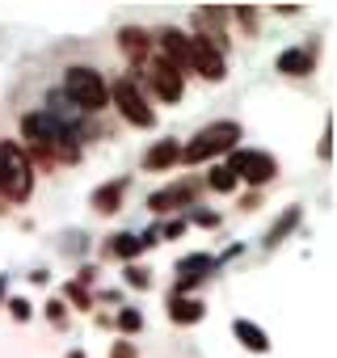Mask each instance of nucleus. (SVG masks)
Returning a JSON list of instances; mask_svg holds the SVG:
<instances>
[{
	"instance_id": "nucleus-1",
	"label": "nucleus",
	"mask_w": 337,
	"mask_h": 358,
	"mask_svg": "<svg viewBox=\"0 0 337 358\" xmlns=\"http://www.w3.org/2000/svg\"><path fill=\"white\" fill-rule=\"evenodd\" d=\"M22 135L30 139V148H34V156H38L43 164H47L51 156H59V160H76V156H80V148L72 143V131H64L59 122H51L43 110L22 118Z\"/></svg>"
},
{
	"instance_id": "nucleus-2",
	"label": "nucleus",
	"mask_w": 337,
	"mask_h": 358,
	"mask_svg": "<svg viewBox=\"0 0 337 358\" xmlns=\"http://www.w3.org/2000/svg\"><path fill=\"white\" fill-rule=\"evenodd\" d=\"M34 194V164L22 143L0 139V199L5 203H26Z\"/></svg>"
},
{
	"instance_id": "nucleus-3",
	"label": "nucleus",
	"mask_w": 337,
	"mask_h": 358,
	"mask_svg": "<svg viewBox=\"0 0 337 358\" xmlns=\"http://www.w3.org/2000/svg\"><path fill=\"white\" fill-rule=\"evenodd\" d=\"M64 97L76 106V110H101L110 101V85L97 68H68L64 72Z\"/></svg>"
},
{
	"instance_id": "nucleus-4",
	"label": "nucleus",
	"mask_w": 337,
	"mask_h": 358,
	"mask_svg": "<svg viewBox=\"0 0 337 358\" xmlns=\"http://www.w3.org/2000/svg\"><path fill=\"white\" fill-rule=\"evenodd\" d=\"M236 139H241V122H211V127H203V131L182 148V160H186V164H203V160H211V156L232 152Z\"/></svg>"
},
{
	"instance_id": "nucleus-5",
	"label": "nucleus",
	"mask_w": 337,
	"mask_h": 358,
	"mask_svg": "<svg viewBox=\"0 0 337 358\" xmlns=\"http://www.w3.org/2000/svg\"><path fill=\"white\" fill-rule=\"evenodd\" d=\"M228 173L236 177V182H245V186H266V182H274L278 160L270 152H257V148H232Z\"/></svg>"
},
{
	"instance_id": "nucleus-6",
	"label": "nucleus",
	"mask_w": 337,
	"mask_h": 358,
	"mask_svg": "<svg viewBox=\"0 0 337 358\" xmlns=\"http://www.w3.org/2000/svg\"><path fill=\"white\" fill-rule=\"evenodd\" d=\"M110 97H114L118 114H122L131 127H156V110L143 101V89H139L135 76H118V80L110 85Z\"/></svg>"
},
{
	"instance_id": "nucleus-7",
	"label": "nucleus",
	"mask_w": 337,
	"mask_h": 358,
	"mask_svg": "<svg viewBox=\"0 0 337 358\" xmlns=\"http://www.w3.org/2000/svg\"><path fill=\"white\" fill-rule=\"evenodd\" d=\"M190 68H194L203 80H224V76H228V64H224L220 47H211L207 34H190Z\"/></svg>"
},
{
	"instance_id": "nucleus-8",
	"label": "nucleus",
	"mask_w": 337,
	"mask_h": 358,
	"mask_svg": "<svg viewBox=\"0 0 337 358\" xmlns=\"http://www.w3.org/2000/svg\"><path fill=\"white\" fill-rule=\"evenodd\" d=\"M215 257L211 253H190V257H182L178 262V282H173V295H190L199 282H207L211 274H215Z\"/></svg>"
},
{
	"instance_id": "nucleus-9",
	"label": "nucleus",
	"mask_w": 337,
	"mask_h": 358,
	"mask_svg": "<svg viewBox=\"0 0 337 358\" xmlns=\"http://www.w3.org/2000/svg\"><path fill=\"white\" fill-rule=\"evenodd\" d=\"M148 85L156 89V97H160V101H182V93H186L182 72L168 64V59H156V64L148 68Z\"/></svg>"
},
{
	"instance_id": "nucleus-10",
	"label": "nucleus",
	"mask_w": 337,
	"mask_h": 358,
	"mask_svg": "<svg viewBox=\"0 0 337 358\" xmlns=\"http://www.w3.org/2000/svg\"><path fill=\"white\" fill-rule=\"evenodd\" d=\"M194 194H199V186H194V182H173V186H164V190L148 194V207H152L156 215H164V211L190 207V203H194Z\"/></svg>"
},
{
	"instance_id": "nucleus-11",
	"label": "nucleus",
	"mask_w": 337,
	"mask_h": 358,
	"mask_svg": "<svg viewBox=\"0 0 337 358\" xmlns=\"http://www.w3.org/2000/svg\"><path fill=\"white\" fill-rule=\"evenodd\" d=\"M152 245H160L156 241V232H118V236H110L106 241V257H122V262H131V257H139L143 249H152Z\"/></svg>"
},
{
	"instance_id": "nucleus-12",
	"label": "nucleus",
	"mask_w": 337,
	"mask_h": 358,
	"mask_svg": "<svg viewBox=\"0 0 337 358\" xmlns=\"http://www.w3.org/2000/svg\"><path fill=\"white\" fill-rule=\"evenodd\" d=\"M274 68H278L282 76H312V68H316V43H312V47H291V51H282V55L274 59Z\"/></svg>"
},
{
	"instance_id": "nucleus-13",
	"label": "nucleus",
	"mask_w": 337,
	"mask_h": 358,
	"mask_svg": "<svg viewBox=\"0 0 337 358\" xmlns=\"http://www.w3.org/2000/svg\"><path fill=\"white\" fill-rule=\"evenodd\" d=\"M160 59H168L173 68H190V34H182V30H160Z\"/></svg>"
},
{
	"instance_id": "nucleus-14",
	"label": "nucleus",
	"mask_w": 337,
	"mask_h": 358,
	"mask_svg": "<svg viewBox=\"0 0 337 358\" xmlns=\"http://www.w3.org/2000/svg\"><path fill=\"white\" fill-rule=\"evenodd\" d=\"M207 316V303L194 295H168V320L173 324H199Z\"/></svg>"
},
{
	"instance_id": "nucleus-15",
	"label": "nucleus",
	"mask_w": 337,
	"mask_h": 358,
	"mask_svg": "<svg viewBox=\"0 0 337 358\" xmlns=\"http://www.w3.org/2000/svg\"><path fill=\"white\" fill-rule=\"evenodd\" d=\"M118 47H122V55H127L135 68H143L152 38H148V30H139V26H122V30H118Z\"/></svg>"
},
{
	"instance_id": "nucleus-16",
	"label": "nucleus",
	"mask_w": 337,
	"mask_h": 358,
	"mask_svg": "<svg viewBox=\"0 0 337 358\" xmlns=\"http://www.w3.org/2000/svg\"><path fill=\"white\" fill-rule=\"evenodd\" d=\"M232 333H236V341H241L245 350H253V354H266V350H270L266 329H261V324H253V320H245V316H236V320H232Z\"/></svg>"
},
{
	"instance_id": "nucleus-17",
	"label": "nucleus",
	"mask_w": 337,
	"mask_h": 358,
	"mask_svg": "<svg viewBox=\"0 0 337 358\" xmlns=\"http://www.w3.org/2000/svg\"><path fill=\"white\" fill-rule=\"evenodd\" d=\"M182 160V148H178V139H160L148 156H143V169H152V173H160V169H168V164H178Z\"/></svg>"
},
{
	"instance_id": "nucleus-18",
	"label": "nucleus",
	"mask_w": 337,
	"mask_h": 358,
	"mask_svg": "<svg viewBox=\"0 0 337 358\" xmlns=\"http://www.w3.org/2000/svg\"><path fill=\"white\" fill-rule=\"evenodd\" d=\"M122 190H127V182H106V186H97L93 190V211H101V215H114L118 211V203H122Z\"/></svg>"
},
{
	"instance_id": "nucleus-19",
	"label": "nucleus",
	"mask_w": 337,
	"mask_h": 358,
	"mask_svg": "<svg viewBox=\"0 0 337 358\" xmlns=\"http://www.w3.org/2000/svg\"><path fill=\"white\" fill-rule=\"evenodd\" d=\"M295 224H299V207H287V211H282V220H278V224H274V228L266 232V245L274 249L278 241H287V236L295 232Z\"/></svg>"
},
{
	"instance_id": "nucleus-20",
	"label": "nucleus",
	"mask_w": 337,
	"mask_h": 358,
	"mask_svg": "<svg viewBox=\"0 0 337 358\" xmlns=\"http://www.w3.org/2000/svg\"><path fill=\"white\" fill-rule=\"evenodd\" d=\"M207 186H211L215 194H232V190H236V177L228 173V164H215V169L207 173Z\"/></svg>"
},
{
	"instance_id": "nucleus-21",
	"label": "nucleus",
	"mask_w": 337,
	"mask_h": 358,
	"mask_svg": "<svg viewBox=\"0 0 337 358\" xmlns=\"http://www.w3.org/2000/svg\"><path fill=\"white\" fill-rule=\"evenodd\" d=\"M114 324H118L122 333H139V329H143V316H139V308H122Z\"/></svg>"
},
{
	"instance_id": "nucleus-22",
	"label": "nucleus",
	"mask_w": 337,
	"mask_h": 358,
	"mask_svg": "<svg viewBox=\"0 0 337 358\" xmlns=\"http://www.w3.org/2000/svg\"><path fill=\"white\" fill-rule=\"evenodd\" d=\"M122 274H127V287H135V291H148V287H152V274L139 270V266H127Z\"/></svg>"
},
{
	"instance_id": "nucleus-23",
	"label": "nucleus",
	"mask_w": 337,
	"mask_h": 358,
	"mask_svg": "<svg viewBox=\"0 0 337 358\" xmlns=\"http://www.w3.org/2000/svg\"><path fill=\"white\" fill-rule=\"evenodd\" d=\"M232 17H236V22H241V26H245V30H249V34H253V30H257V13H253V9H249V5H236V9H232Z\"/></svg>"
},
{
	"instance_id": "nucleus-24",
	"label": "nucleus",
	"mask_w": 337,
	"mask_h": 358,
	"mask_svg": "<svg viewBox=\"0 0 337 358\" xmlns=\"http://www.w3.org/2000/svg\"><path fill=\"white\" fill-rule=\"evenodd\" d=\"M76 308H89V291H85V282H68V291H64Z\"/></svg>"
},
{
	"instance_id": "nucleus-25",
	"label": "nucleus",
	"mask_w": 337,
	"mask_h": 358,
	"mask_svg": "<svg viewBox=\"0 0 337 358\" xmlns=\"http://www.w3.org/2000/svg\"><path fill=\"white\" fill-rule=\"evenodd\" d=\"M182 232H186V220H182V215H178V220H168V224H164V228H160V232H156V236H164V241H178V236H182Z\"/></svg>"
},
{
	"instance_id": "nucleus-26",
	"label": "nucleus",
	"mask_w": 337,
	"mask_h": 358,
	"mask_svg": "<svg viewBox=\"0 0 337 358\" xmlns=\"http://www.w3.org/2000/svg\"><path fill=\"white\" fill-rule=\"evenodd\" d=\"M47 316H51V324H64V320H68V303H64V299H51V303H47Z\"/></svg>"
},
{
	"instance_id": "nucleus-27",
	"label": "nucleus",
	"mask_w": 337,
	"mask_h": 358,
	"mask_svg": "<svg viewBox=\"0 0 337 358\" xmlns=\"http://www.w3.org/2000/svg\"><path fill=\"white\" fill-rule=\"evenodd\" d=\"M9 312H13V320H30V299H9Z\"/></svg>"
},
{
	"instance_id": "nucleus-28",
	"label": "nucleus",
	"mask_w": 337,
	"mask_h": 358,
	"mask_svg": "<svg viewBox=\"0 0 337 358\" xmlns=\"http://www.w3.org/2000/svg\"><path fill=\"white\" fill-rule=\"evenodd\" d=\"M194 224L199 228H220V215L215 211H194Z\"/></svg>"
},
{
	"instance_id": "nucleus-29",
	"label": "nucleus",
	"mask_w": 337,
	"mask_h": 358,
	"mask_svg": "<svg viewBox=\"0 0 337 358\" xmlns=\"http://www.w3.org/2000/svg\"><path fill=\"white\" fill-rule=\"evenodd\" d=\"M110 358H135V341H114Z\"/></svg>"
},
{
	"instance_id": "nucleus-30",
	"label": "nucleus",
	"mask_w": 337,
	"mask_h": 358,
	"mask_svg": "<svg viewBox=\"0 0 337 358\" xmlns=\"http://www.w3.org/2000/svg\"><path fill=\"white\" fill-rule=\"evenodd\" d=\"M316 152H320V160H329V156H333V127H324V139H320V148H316Z\"/></svg>"
},
{
	"instance_id": "nucleus-31",
	"label": "nucleus",
	"mask_w": 337,
	"mask_h": 358,
	"mask_svg": "<svg viewBox=\"0 0 337 358\" xmlns=\"http://www.w3.org/2000/svg\"><path fill=\"white\" fill-rule=\"evenodd\" d=\"M5 282H9V274H0V299H5Z\"/></svg>"
},
{
	"instance_id": "nucleus-32",
	"label": "nucleus",
	"mask_w": 337,
	"mask_h": 358,
	"mask_svg": "<svg viewBox=\"0 0 337 358\" xmlns=\"http://www.w3.org/2000/svg\"><path fill=\"white\" fill-rule=\"evenodd\" d=\"M68 358H85V350H72V354H68Z\"/></svg>"
},
{
	"instance_id": "nucleus-33",
	"label": "nucleus",
	"mask_w": 337,
	"mask_h": 358,
	"mask_svg": "<svg viewBox=\"0 0 337 358\" xmlns=\"http://www.w3.org/2000/svg\"><path fill=\"white\" fill-rule=\"evenodd\" d=\"M0 211H5V199H0Z\"/></svg>"
}]
</instances>
